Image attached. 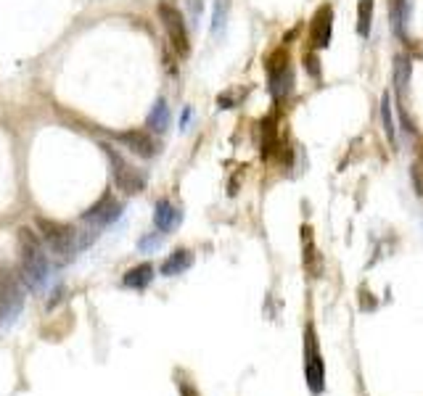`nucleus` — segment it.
Masks as SVG:
<instances>
[{"label":"nucleus","instance_id":"ddd939ff","mask_svg":"<svg viewBox=\"0 0 423 396\" xmlns=\"http://www.w3.org/2000/svg\"><path fill=\"white\" fill-rule=\"evenodd\" d=\"M302 238H304V270L310 272V277H320L323 275V254H317L313 240V230L302 228Z\"/></svg>","mask_w":423,"mask_h":396},{"label":"nucleus","instance_id":"7ed1b4c3","mask_svg":"<svg viewBox=\"0 0 423 396\" xmlns=\"http://www.w3.org/2000/svg\"><path fill=\"white\" fill-rule=\"evenodd\" d=\"M159 11V22L164 27V32L169 37V45L175 48L178 56H188L191 53V37H188V27H185V19H182V13L175 8V6H169V3H162L157 8Z\"/></svg>","mask_w":423,"mask_h":396},{"label":"nucleus","instance_id":"dca6fc26","mask_svg":"<svg viewBox=\"0 0 423 396\" xmlns=\"http://www.w3.org/2000/svg\"><path fill=\"white\" fill-rule=\"evenodd\" d=\"M191 264H194V254L188 251V249H178V251H172L164 259V264H162V275H180V272H185V270H191Z\"/></svg>","mask_w":423,"mask_h":396},{"label":"nucleus","instance_id":"1a4fd4ad","mask_svg":"<svg viewBox=\"0 0 423 396\" xmlns=\"http://www.w3.org/2000/svg\"><path fill=\"white\" fill-rule=\"evenodd\" d=\"M122 145H127L130 151H133L135 156L141 159H151L157 154V143H154V138L143 130H127V132H117L114 135Z\"/></svg>","mask_w":423,"mask_h":396},{"label":"nucleus","instance_id":"0eeeda50","mask_svg":"<svg viewBox=\"0 0 423 396\" xmlns=\"http://www.w3.org/2000/svg\"><path fill=\"white\" fill-rule=\"evenodd\" d=\"M331 35H334V8L331 6H320L313 16L310 24V45L313 50H326L331 45Z\"/></svg>","mask_w":423,"mask_h":396},{"label":"nucleus","instance_id":"9d476101","mask_svg":"<svg viewBox=\"0 0 423 396\" xmlns=\"http://www.w3.org/2000/svg\"><path fill=\"white\" fill-rule=\"evenodd\" d=\"M259 145H262V156L273 159V154H280V138H278V122L275 114H270L259 122Z\"/></svg>","mask_w":423,"mask_h":396},{"label":"nucleus","instance_id":"f257e3e1","mask_svg":"<svg viewBox=\"0 0 423 396\" xmlns=\"http://www.w3.org/2000/svg\"><path fill=\"white\" fill-rule=\"evenodd\" d=\"M19 267H22V280L32 291H40L48 283L50 262L48 254L43 251V243L37 238V233L29 228L19 230Z\"/></svg>","mask_w":423,"mask_h":396},{"label":"nucleus","instance_id":"f3484780","mask_svg":"<svg viewBox=\"0 0 423 396\" xmlns=\"http://www.w3.org/2000/svg\"><path fill=\"white\" fill-rule=\"evenodd\" d=\"M151 280H154V264H148V262L138 264L133 270H127L124 277H122V283H124L127 288H135V291H143Z\"/></svg>","mask_w":423,"mask_h":396},{"label":"nucleus","instance_id":"b1692460","mask_svg":"<svg viewBox=\"0 0 423 396\" xmlns=\"http://www.w3.org/2000/svg\"><path fill=\"white\" fill-rule=\"evenodd\" d=\"M304 66H307V72L313 74V77H320V66H317V56H315V50H310V53L304 56Z\"/></svg>","mask_w":423,"mask_h":396},{"label":"nucleus","instance_id":"412c9836","mask_svg":"<svg viewBox=\"0 0 423 396\" xmlns=\"http://www.w3.org/2000/svg\"><path fill=\"white\" fill-rule=\"evenodd\" d=\"M381 122H384V130H387L389 143H397V127H394V114H392V96L389 90L381 96Z\"/></svg>","mask_w":423,"mask_h":396},{"label":"nucleus","instance_id":"6ab92c4d","mask_svg":"<svg viewBox=\"0 0 423 396\" xmlns=\"http://www.w3.org/2000/svg\"><path fill=\"white\" fill-rule=\"evenodd\" d=\"M373 0H360L357 3V35L368 37L371 27H373Z\"/></svg>","mask_w":423,"mask_h":396},{"label":"nucleus","instance_id":"423d86ee","mask_svg":"<svg viewBox=\"0 0 423 396\" xmlns=\"http://www.w3.org/2000/svg\"><path fill=\"white\" fill-rule=\"evenodd\" d=\"M103 154L109 156L111 161V177H114V185L120 188V191L124 193H141L143 191V185H145V177L138 172V169L133 167V164H127L124 159L111 148V145H103Z\"/></svg>","mask_w":423,"mask_h":396},{"label":"nucleus","instance_id":"4468645a","mask_svg":"<svg viewBox=\"0 0 423 396\" xmlns=\"http://www.w3.org/2000/svg\"><path fill=\"white\" fill-rule=\"evenodd\" d=\"M267 80H270V93H273L275 101H286L289 93L294 90V69L291 66L280 69V72L267 74Z\"/></svg>","mask_w":423,"mask_h":396},{"label":"nucleus","instance_id":"20e7f679","mask_svg":"<svg viewBox=\"0 0 423 396\" xmlns=\"http://www.w3.org/2000/svg\"><path fill=\"white\" fill-rule=\"evenodd\" d=\"M304 378H307V386L315 396L323 394L326 388V365H323V357L317 351V338H315V328L307 325L304 330Z\"/></svg>","mask_w":423,"mask_h":396},{"label":"nucleus","instance_id":"9b49d317","mask_svg":"<svg viewBox=\"0 0 423 396\" xmlns=\"http://www.w3.org/2000/svg\"><path fill=\"white\" fill-rule=\"evenodd\" d=\"M180 209L175 204H169L167 198H162V201H157V206H154V225H157L159 233H172V230L180 225Z\"/></svg>","mask_w":423,"mask_h":396},{"label":"nucleus","instance_id":"6e6552de","mask_svg":"<svg viewBox=\"0 0 423 396\" xmlns=\"http://www.w3.org/2000/svg\"><path fill=\"white\" fill-rule=\"evenodd\" d=\"M120 214H122L120 201H117L111 193H103L96 204L90 206V209L83 214V222L93 225V228H106V225H111Z\"/></svg>","mask_w":423,"mask_h":396},{"label":"nucleus","instance_id":"4be33fe9","mask_svg":"<svg viewBox=\"0 0 423 396\" xmlns=\"http://www.w3.org/2000/svg\"><path fill=\"white\" fill-rule=\"evenodd\" d=\"M286 66H291L289 48H275V50H273V53H270V56H267V61H265L267 74L280 72V69H286Z\"/></svg>","mask_w":423,"mask_h":396},{"label":"nucleus","instance_id":"f8f14e48","mask_svg":"<svg viewBox=\"0 0 423 396\" xmlns=\"http://www.w3.org/2000/svg\"><path fill=\"white\" fill-rule=\"evenodd\" d=\"M389 22H392V32H394L399 40H408L410 0H392V3H389Z\"/></svg>","mask_w":423,"mask_h":396},{"label":"nucleus","instance_id":"2eb2a0df","mask_svg":"<svg viewBox=\"0 0 423 396\" xmlns=\"http://www.w3.org/2000/svg\"><path fill=\"white\" fill-rule=\"evenodd\" d=\"M410 72H413L410 56H397L394 59V90H397L399 106H405V90L410 85Z\"/></svg>","mask_w":423,"mask_h":396},{"label":"nucleus","instance_id":"aec40b11","mask_svg":"<svg viewBox=\"0 0 423 396\" xmlns=\"http://www.w3.org/2000/svg\"><path fill=\"white\" fill-rule=\"evenodd\" d=\"M228 13H230V0H215V13H212V35L215 37L225 35Z\"/></svg>","mask_w":423,"mask_h":396},{"label":"nucleus","instance_id":"f03ea898","mask_svg":"<svg viewBox=\"0 0 423 396\" xmlns=\"http://www.w3.org/2000/svg\"><path fill=\"white\" fill-rule=\"evenodd\" d=\"M37 228H40V235L43 240L50 246V251L59 256L61 262H69L80 246V235L72 225H64V222H53L48 217H37Z\"/></svg>","mask_w":423,"mask_h":396},{"label":"nucleus","instance_id":"39448f33","mask_svg":"<svg viewBox=\"0 0 423 396\" xmlns=\"http://www.w3.org/2000/svg\"><path fill=\"white\" fill-rule=\"evenodd\" d=\"M22 309H24V293L19 280L11 275V270L0 267V325L13 323Z\"/></svg>","mask_w":423,"mask_h":396},{"label":"nucleus","instance_id":"393cba45","mask_svg":"<svg viewBox=\"0 0 423 396\" xmlns=\"http://www.w3.org/2000/svg\"><path fill=\"white\" fill-rule=\"evenodd\" d=\"M188 122H191V108L182 111V130H188Z\"/></svg>","mask_w":423,"mask_h":396},{"label":"nucleus","instance_id":"5701e85b","mask_svg":"<svg viewBox=\"0 0 423 396\" xmlns=\"http://www.w3.org/2000/svg\"><path fill=\"white\" fill-rule=\"evenodd\" d=\"M159 246H162V235H145V238H141V243H138V249L141 251H157Z\"/></svg>","mask_w":423,"mask_h":396},{"label":"nucleus","instance_id":"a211bd4d","mask_svg":"<svg viewBox=\"0 0 423 396\" xmlns=\"http://www.w3.org/2000/svg\"><path fill=\"white\" fill-rule=\"evenodd\" d=\"M148 127L154 132H167L169 127V106L164 98H159L154 108H151V114H148Z\"/></svg>","mask_w":423,"mask_h":396}]
</instances>
